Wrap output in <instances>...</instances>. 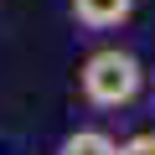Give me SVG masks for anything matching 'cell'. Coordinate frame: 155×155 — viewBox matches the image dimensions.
<instances>
[{
    "label": "cell",
    "mask_w": 155,
    "mask_h": 155,
    "mask_svg": "<svg viewBox=\"0 0 155 155\" xmlns=\"http://www.w3.org/2000/svg\"><path fill=\"white\" fill-rule=\"evenodd\" d=\"M78 83H83V98L98 104V109H124L134 104V93L145 88V67L134 52H119V47H98L83 67H78Z\"/></svg>",
    "instance_id": "cell-1"
},
{
    "label": "cell",
    "mask_w": 155,
    "mask_h": 155,
    "mask_svg": "<svg viewBox=\"0 0 155 155\" xmlns=\"http://www.w3.org/2000/svg\"><path fill=\"white\" fill-rule=\"evenodd\" d=\"M119 155H155V134H129L119 145Z\"/></svg>",
    "instance_id": "cell-4"
},
{
    "label": "cell",
    "mask_w": 155,
    "mask_h": 155,
    "mask_svg": "<svg viewBox=\"0 0 155 155\" xmlns=\"http://www.w3.org/2000/svg\"><path fill=\"white\" fill-rule=\"evenodd\" d=\"M57 155H119V145H114L104 129H72V134L57 145Z\"/></svg>",
    "instance_id": "cell-3"
},
{
    "label": "cell",
    "mask_w": 155,
    "mask_h": 155,
    "mask_svg": "<svg viewBox=\"0 0 155 155\" xmlns=\"http://www.w3.org/2000/svg\"><path fill=\"white\" fill-rule=\"evenodd\" d=\"M134 16V0H72V21L88 31H114Z\"/></svg>",
    "instance_id": "cell-2"
}]
</instances>
